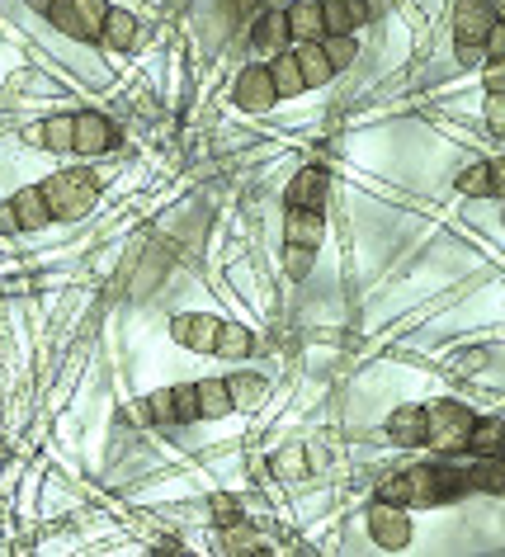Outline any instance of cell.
I'll list each match as a JSON object with an SVG mask.
<instances>
[{"label":"cell","mask_w":505,"mask_h":557,"mask_svg":"<svg viewBox=\"0 0 505 557\" xmlns=\"http://www.w3.org/2000/svg\"><path fill=\"white\" fill-rule=\"evenodd\" d=\"M373 10L364 5V0H321V19H326V38L336 34H354L364 19H369Z\"/></svg>","instance_id":"4fadbf2b"},{"label":"cell","mask_w":505,"mask_h":557,"mask_svg":"<svg viewBox=\"0 0 505 557\" xmlns=\"http://www.w3.org/2000/svg\"><path fill=\"white\" fill-rule=\"evenodd\" d=\"M218 331H222V321L208 317V312H180V317H170V340L194 350V355H213Z\"/></svg>","instance_id":"8992f818"},{"label":"cell","mask_w":505,"mask_h":557,"mask_svg":"<svg viewBox=\"0 0 505 557\" xmlns=\"http://www.w3.org/2000/svg\"><path fill=\"white\" fill-rule=\"evenodd\" d=\"M100 38L114 52H128L137 43V19L128 15V10H114V5H109V15H104V24H100Z\"/></svg>","instance_id":"44dd1931"},{"label":"cell","mask_w":505,"mask_h":557,"mask_svg":"<svg viewBox=\"0 0 505 557\" xmlns=\"http://www.w3.org/2000/svg\"><path fill=\"white\" fill-rule=\"evenodd\" d=\"M482 114H487V133L491 137H505V95H491V90H487Z\"/></svg>","instance_id":"4dcf8cb0"},{"label":"cell","mask_w":505,"mask_h":557,"mask_svg":"<svg viewBox=\"0 0 505 557\" xmlns=\"http://www.w3.org/2000/svg\"><path fill=\"white\" fill-rule=\"evenodd\" d=\"M487 90L491 95H505V62H487Z\"/></svg>","instance_id":"d6a6232c"},{"label":"cell","mask_w":505,"mask_h":557,"mask_svg":"<svg viewBox=\"0 0 505 557\" xmlns=\"http://www.w3.org/2000/svg\"><path fill=\"white\" fill-rule=\"evenodd\" d=\"M43 203H48L52 222H76L85 218L90 208H95V199H100V180L90 175L85 166H67L57 170L52 180H43Z\"/></svg>","instance_id":"7a4b0ae2"},{"label":"cell","mask_w":505,"mask_h":557,"mask_svg":"<svg viewBox=\"0 0 505 557\" xmlns=\"http://www.w3.org/2000/svg\"><path fill=\"white\" fill-rule=\"evenodd\" d=\"M425 411V435H421V444L425 449H435V454H463L468 449V435H472V406H463V402H430V406H421Z\"/></svg>","instance_id":"3957f363"},{"label":"cell","mask_w":505,"mask_h":557,"mask_svg":"<svg viewBox=\"0 0 505 557\" xmlns=\"http://www.w3.org/2000/svg\"><path fill=\"white\" fill-rule=\"evenodd\" d=\"M10 208H15V222L19 232H43V227H52V213L48 203H43V189H19L15 199H10Z\"/></svg>","instance_id":"9a60e30c"},{"label":"cell","mask_w":505,"mask_h":557,"mask_svg":"<svg viewBox=\"0 0 505 557\" xmlns=\"http://www.w3.org/2000/svg\"><path fill=\"white\" fill-rule=\"evenodd\" d=\"M284 19H288V38H298V43H321L326 38L321 0H293L284 10Z\"/></svg>","instance_id":"7c38bea8"},{"label":"cell","mask_w":505,"mask_h":557,"mask_svg":"<svg viewBox=\"0 0 505 557\" xmlns=\"http://www.w3.org/2000/svg\"><path fill=\"white\" fill-rule=\"evenodd\" d=\"M468 454L487 458V454H501V421H472V435H468Z\"/></svg>","instance_id":"603a6c76"},{"label":"cell","mask_w":505,"mask_h":557,"mask_svg":"<svg viewBox=\"0 0 505 557\" xmlns=\"http://www.w3.org/2000/svg\"><path fill=\"white\" fill-rule=\"evenodd\" d=\"M114 147V123L104 114H71V156H104Z\"/></svg>","instance_id":"52a82bcc"},{"label":"cell","mask_w":505,"mask_h":557,"mask_svg":"<svg viewBox=\"0 0 505 557\" xmlns=\"http://www.w3.org/2000/svg\"><path fill=\"white\" fill-rule=\"evenodd\" d=\"M71 15H76L85 38H100V24H104V15H109V5H104V0H71Z\"/></svg>","instance_id":"cb8c5ba5"},{"label":"cell","mask_w":505,"mask_h":557,"mask_svg":"<svg viewBox=\"0 0 505 557\" xmlns=\"http://www.w3.org/2000/svg\"><path fill=\"white\" fill-rule=\"evenodd\" d=\"M170 402H175V425L199 421V397H194V383H180V388H170Z\"/></svg>","instance_id":"4316f807"},{"label":"cell","mask_w":505,"mask_h":557,"mask_svg":"<svg viewBox=\"0 0 505 557\" xmlns=\"http://www.w3.org/2000/svg\"><path fill=\"white\" fill-rule=\"evenodd\" d=\"M326 185H331V175L321 166H303L284 189V203L288 208H321L326 203Z\"/></svg>","instance_id":"9c48e42d"},{"label":"cell","mask_w":505,"mask_h":557,"mask_svg":"<svg viewBox=\"0 0 505 557\" xmlns=\"http://www.w3.org/2000/svg\"><path fill=\"white\" fill-rule=\"evenodd\" d=\"M369 534L378 548H388V553H402L406 543H411V515H406V506H392V501H373L369 506Z\"/></svg>","instance_id":"277c9868"},{"label":"cell","mask_w":505,"mask_h":557,"mask_svg":"<svg viewBox=\"0 0 505 557\" xmlns=\"http://www.w3.org/2000/svg\"><path fill=\"white\" fill-rule=\"evenodd\" d=\"M312 260H317V251H307V246H284V274L288 279H307V274H312Z\"/></svg>","instance_id":"f1b7e54d"},{"label":"cell","mask_w":505,"mask_h":557,"mask_svg":"<svg viewBox=\"0 0 505 557\" xmlns=\"http://www.w3.org/2000/svg\"><path fill=\"white\" fill-rule=\"evenodd\" d=\"M38 137H43L48 152H71V114H52V119L38 128Z\"/></svg>","instance_id":"484cf974"},{"label":"cell","mask_w":505,"mask_h":557,"mask_svg":"<svg viewBox=\"0 0 505 557\" xmlns=\"http://www.w3.org/2000/svg\"><path fill=\"white\" fill-rule=\"evenodd\" d=\"M48 5L52 0H29V10H34V15H48Z\"/></svg>","instance_id":"d590c367"},{"label":"cell","mask_w":505,"mask_h":557,"mask_svg":"<svg viewBox=\"0 0 505 557\" xmlns=\"http://www.w3.org/2000/svg\"><path fill=\"white\" fill-rule=\"evenodd\" d=\"M458 194H468V199H501L505 194V175H501V161L491 156L482 166H468L458 175Z\"/></svg>","instance_id":"8fae6325"},{"label":"cell","mask_w":505,"mask_h":557,"mask_svg":"<svg viewBox=\"0 0 505 557\" xmlns=\"http://www.w3.org/2000/svg\"><path fill=\"white\" fill-rule=\"evenodd\" d=\"M468 487V468H449V463H416L406 473L383 482V501L406 510H430V506H449L458 501Z\"/></svg>","instance_id":"6da1fadb"},{"label":"cell","mask_w":505,"mask_h":557,"mask_svg":"<svg viewBox=\"0 0 505 557\" xmlns=\"http://www.w3.org/2000/svg\"><path fill=\"white\" fill-rule=\"evenodd\" d=\"M194 397H199V421H222V416H232L227 378H203V383H194Z\"/></svg>","instance_id":"2e32d148"},{"label":"cell","mask_w":505,"mask_h":557,"mask_svg":"<svg viewBox=\"0 0 505 557\" xmlns=\"http://www.w3.org/2000/svg\"><path fill=\"white\" fill-rule=\"evenodd\" d=\"M293 57H298V71H303V85H307V90H317V85H326L331 76H336V67L326 62L321 43H298V48H293Z\"/></svg>","instance_id":"ac0fdd59"},{"label":"cell","mask_w":505,"mask_h":557,"mask_svg":"<svg viewBox=\"0 0 505 557\" xmlns=\"http://www.w3.org/2000/svg\"><path fill=\"white\" fill-rule=\"evenodd\" d=\"M284 43H288L284 10H265V15L255 19V29H251V48L260 52V57H274V52H284Z\"/></svg>","instance_id":"5bb4252c"},{"label":"cell","mask_w":505,"mask_h":557,"mask_svg":"<svg viewBox=\"0 0 505 557\" xmlns=\"http://www.w3.org/2000/svg\"><path fill=\"white\" fill-rule=\"evenodd\" d=\"M232 100L246 109V114H265V109H274V81H270V67H260V62H251V67H241V76H236L232 85Z\"/></svg>","instance_id":"ba28073f"},{"label":"cell","mask_w":505,"mask_h":557,"mask_svg":"<svg viewBox=\"0 0 505 557\" xmlns=\"http://www.w3.org/2000/svg\"><path fill=\"white\" fill-rule=\"evenodd\" d=\"M321 52H326V62L336 71H345V67H354L359 43H354V34H336V38H321Z\"/></svg>","instance_id":"d4e9b609"},{"label":"cell","mask_w":505,"mask_h":557,"mask_svg":"<svg viewBox=\"0 0 505 557\" xmlns=\"http://www.w3.org/2000/svg\"><path fill=\"white\" fill-rule=\"evenodd\" d=\"M255 350V336L241 326V321H222V331H218V345H213V355L218 359H246Z\"/></svg>","instance_id":"7402d4cb"},{"label":"cell","mask_w":505,"mask_h":557,"mask_svg":"<svg viewBox=\"0 0 505 557\" xmlns=\"http://www.w3.org/2000/svg\"><path fill=\"white\" fill-rule=\"evenodd\" d=\"M270 81H274V95H279V100H298V95L307 90L293 52H274L270 57Z\"/></svg>","instance_id":"e0dca14e"},{"label":"cell","mask_w":505,"mask_h":557,"mask_svg":"<svg viewBox=\"0 0 505 557\" xmlns=\"http://www.w3.org/2000/svg\"><path fill=\"white\" fill-rule=\"evenodd\" d=\"M501 24L496 15V0H458L454 5V38L468 48H482V38Z\"/></svg>","instance_id":"5b68a950"},{"label":"cell","mask_w":505,"mask_h":557,"mask_svg":"<svg viewBox=\"0 0 505 557\" xmlns=\"http://www.w3.org/2000/svg\"><path fill=\"white\" fill-rule=\"evenodd\" d=\"M52 24V29H62L67 38H85L81 34V24H76V15H71V0H52L48 5V15H43Z\"/></svg>","instance_id":"83f0119b"},{"label":"cell","mask_w":505,"mask_h":557,"mask_svg":"<svg viewBox=\"0 0 505 557\" xmlns=\"http://www.w3.org/2000/svg\"><path fill=\"white\" fill-rule=\"evenodd\" d=\"M147 411H152V421H170V425H175V402H170V388L152 392V397H147Z\"/></svg>","instance_id":"1f68e13d"},{"label":"cell","mask_w":505,"mask_h":557,"mask_svg":"<svg viewBox=\"0 0 505 557\" xmlns=\"http://www.w3.org/2000/svg\"><path fill=\"white\" fill-rule=\"evenodd\" d=\"M321 237H326V218H321V208H288L284 246H307V251H317Z\"/></svg>","instance_id":"30bf717a"},{"label":"cell","mask_w":505,"mask_h":557,"mask_svg":"<svg viewBox=\"0 0 505 557\" xmlns=\"http://www.w3.org/2000/svg\"><path fill=\"white\" fill-rule=\"evenodd\" d=\"M227 392H232V406H251L265 392V383L260 378H227Z\"/></svg>","instance_id":"f546056e"},{"label":"cell","mask_w":505,"mask_h":557,"mask_svg":"<svg viewBox=\"0 0 505 557\" xmlns=\"http://www.w3.org/2000/svg\"><path fill=\"white\" fill-rule=\"evenodd\" d=\"M458 62H463V67H477V62H482V48H468V43H458Z\"/></svg>","instance_id":"e575fe53"},{"label":"cell","mask_w":505,"mask_h":557,"mask_svg":"<svg viewBox=\"0 0 505 557\" xmlns=\"http://www.w3.org/2000/svg\"><path fill=\"white\" fill-rule=\"evenodd\" d=\"M388 435H392V444H402V449L421 444V435H425V411H421V406H397V411L388 416Z\"/></svg>","instance_id":"d6986e66"},{"label":"cell","mask_w":505,"mask_h":557,"mask_svg":"<svg viewBox=\"0 0 505 557\" xmlns=\"http://www.w3.org/2000/svg\"><path fill=\"white\" fill-rule=\"evenodd\" d=\"M0 232H5V237H10V232H19L15 208H10V203H0Z\"/></svg>","instance_id":"836d02e7"},{"label":"cell","mask_w":505,"mask_h":557,"mask_svg":"<svg viewBox=\"0 0 505 557\" xmlns=\"http://www.w3.org/2000/svg\"><path fill=\"white\" fill-rule=\"evenodd\" d=\"M468 487L472 491H487V496H501V491H505V458L501 454L477 458V463L468 468Z\"/></svg>","instance_id":"ffe728a7"}]
</instances>
